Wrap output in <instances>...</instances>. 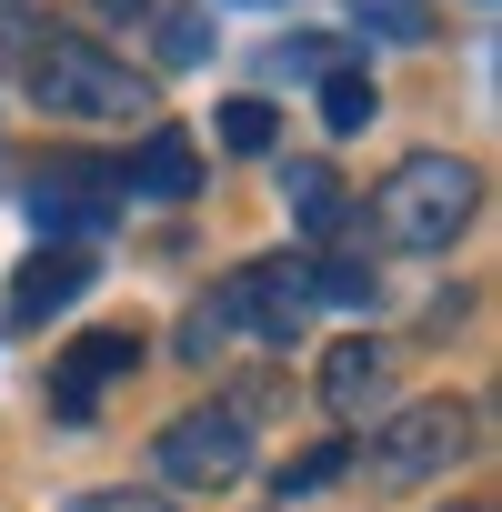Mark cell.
<instances>
[{
  "label": "cell",
  "instance_id": "16",
  "mask_svg": "<svg viewBox=\"0 0 502 512\" xmlns=\"http://www.w3.org/2000/svg\"><path fill=\"white\" fill-rule=\"evenodd\" d=\"M201 51H211V31H201V11H171V31H161V61H171V71H191Z\"/></svg>",
  "mask_w": 502,
  "mask_h": 512
},
{
  "label": "cell",
  "instance_id": "4",
  "mask_svg": "<svg viewBox=\"0 0 502 512\" xmlns=\"http://www.w3.org/2000/svg\"><path fill=\"white\" fill-rule=\"evenodd\" d=\"M472 452V412L462 402H412L402 422H382L372 432V452H352V462H372V482L382 492H412V482H432V472H452Z\"/></svg>",
  "mask_w": 502,
  "mask_h": 512
},
{
  "label": "cell",
  "instance_id": "15",
  "mask_svg": "<svg viewBox=\"0 0 502 512\" xmlns=\"http://www.w3.org/2000/svg\"><path fill=\"white\" fill-rule=\"evenodd\" d=\"M221 141L231 151H272V101H231L221 111Z\"/></svg>",
  "mask_w": 502,
  "mask_h": 512
},
{
  "label": "cell",
  "instance_id": "17",
  "mask_svg": "<svg viewBox=\"0 0 502 512\" xmlns=\"http://www.w3.org/2000/svg\"><path fill=\"white\" fill-rule=\"evenodd\" d=\"M61 512H171V502H151V492H81V502H61Z\"/></svg>",
  "mask_w": 502,
  "mask_h": 512
},
{
  "label": "cell",
  "instance_id": "6",
  "mask_svg": "<svg viewBox=\"0 0 502 512\" xmlns=\"http://www.w3.org/2000/svg\"><path fill=\"white\" fill-rule=\"evenodd\" d=\"M161 472L171 482H241L251 472V422H241V402H201V412H181L171 432H161Z\"/></svg>",
  "mask_w": 502,
  "mask_h": 512
},
{
  "label": "cell",
  "instance_id": "18",
  "mask_svg": "<svg viewBox=\"0 0 502 512\" xmlns=\"http://www.w3.org/2000/svg\"><path fill=\"white\" fill-rule=\"evenodd\" d=\"M101 11H121V21H141V11H151V0H101Z\"/></svg>",
  "mask_w": 502,
  "mask_h": 512
},
{
  "label": "cell",
  "instance_id": "7",
  "mask_svg": "<svg viewBox=\"0 0 502 512\" xmlns=\"http://www.w3.org/2000/svg\"><path fill=\"white\" fill-rule=\"evenodd\" d=\"M131 362H141V332H91V342H71V362L51 372V412H61V422H91L101 392H111Z\"/></svg>",
  "mask_w": 502,
  "mask_h": 512
},
{
  "label": "cell",
  "instance_id": "3",
  "mask_svg": "<svg viewBox=\"0 0 502 512\" xmlns=\"http://www.w3.org/2000/svg\"><path fill=\"white\" fill-rule=\"evenodd\" d=\"M31 91H41V111H61V121H141V111H151V81L121 71V61H111L101 41H81V31H61V41L31 51Z\"/></svg>",
  "mask_w": 502,
  "mask_h": 512
},
{
  "label": "cell",
  "instance_id": "13",
  "mask_svg": "<svg viewBox=\"0 0 502 512\" xmlns=\"http://www.w3.org/2000/svg\"><path fill=\"white\" fill-rule=\"evenodd\" d=\"M352 21L382 41H432V0H352Z\"/></svg>",
  "mask_w": 502,
  "mask_h": 512
},
{
  "label": "cell",
  "instance_id": "14",
  "mask_svg": "<svg viewBox=\"0 0 502 512\" xmlns=\"http://www.w3.org/2000/svg\"><path fill=\"white\" fill-rule=\"evenodd\" d=\"M322 121H332V131H362V121H372V81H362V71H332V81H322Z\"/></svg>",
  "mask_w": 502,
  "mask_h": 512
},
{
  "label": "cell",
  "instance_id": "10",
  "mask_svg": "<svg viewBox=\"0 0 502 512\" xmlns=\"http://www.w3.org/2000/svg\"><path fill=\"white\" fill-rule=\"evenodd\" d=\"M322 402H332L342 422H362V412L382 402V342H332V362H322Z\"/></svg>",
  "mask_w": 502,
  "mask_h": 512
},
{
  "label": "cell",
  "instance_id": "19",
  "mask_svg": "<svg viewBox=\"0 0 502 512\" xmlns=\"http://www.w3.org/2000/svg\"><path fill=\"white\" fill-rule=\"evenodd\" d=\"M452 512H482V502H452Z\"/></svg>",
  "mask_w": 502,
  "mask_h": 512
},
{
  "label": "cell",
  "instance_id": "1",
  "mask_svg": "<svg viewBox=\"0 0 502 512\" xmlns=\"http://www.w3.org/2000/svg\"><path fill=\"white\" fill-rule=\"evenodd\" d=\"M302 322H312V272L292 262V251H272V262H241L211 302H191L181 352L211 362V352H231V342H302Z\"/></svg>",
  "mask_w": 502,
  "mask_h": 512
},
{
  "label": "cell",
  "instance_id": "8",
  "mask_svg": "<svg viewBox=\"0 0 502 512\" xmlns=\"http://www.w3.org/2000/svg\"><path fill=\"white\" fill-rule=\"evenodd\" d=\"M91 272H101V262H91V251H81V241H51V251H41V262H31V272L11 282V322H21V332H41L51 312H71V302L91 292Z\"/></svg>",
  "mask_w": 502,
  "mask_h": 512
},
{
  "label": "cell",
  "instance_id": "12",
  "mask_svg": "<svg viewBox=\"0 0 502 512\" xmlns=\"http://www.w3.org/2000/svg\"><path fill=\"white\" fill-rule=\"evenodd\" d=\"M342 472H352V442H312L302 462H282V472H272V502H312V492H322V482H342Z\"/></svg>",
  "mask_w": 502,
  "mask_h": 512
},
{
  "label": "cell",
  "instance_id": "9",
  "mask_svg": "<svg viewBox=\"0 0 502 512\" xmlns=\"http://www.w3.org/2000/svg\"><path fill=\"white\" fill-rule=\"evenodd\" d=\"M121 191H151V201H191L201 191V151L181 131H151L141 161H121Z\"/></svg>",
  "mask_w": 502,
  "mask_h": 512
},
{
  "label": "cell",
  "instance_id": "5",
  "mask_svg": "<svg viewBox=\"0 0 502 512\" xmlns=\"http://www.w3.org/2000/svg\"><path fill=\"white\" fill-rule=\"evenodd\" d=\"M31 221L51 241H81L91 251L121 221V161H41L31 171Z\"/></svg>",
  "mask_w": 502,
  "mask_h": 512
},
{
  "label": "cell",
  "instance_id": "2",
  "mask_svg": "<svg viewBox=\"0 0 502 512\" xmlns=\"http://www.w3.org/2000/svg\"><path fill=\"white\" fill-rule=\"evenodd\" d=\"M472 201H482V171H472V161L412 151V161L382 181V241H402V251H452L462 221H472Z\"/></svg>",
  "mask_w": 502,
  "mask_h": 512
},
{
  "label": "cell",
  "instance_id": "11",
  "mask_svg": "<svg viewBox=\"0 0 502 512\" xmlns=\"http://www.w3.org/2000/svg\"><path fill=\"white\" fill-rule=\"evenodd\" d=\"M282 191H292V211H302L312 231H332V221H342V171H332V161H292V171H282Z\"/></svg>",
  "mask_w": 502,
  "mask_h": 512
}]
</instances>
